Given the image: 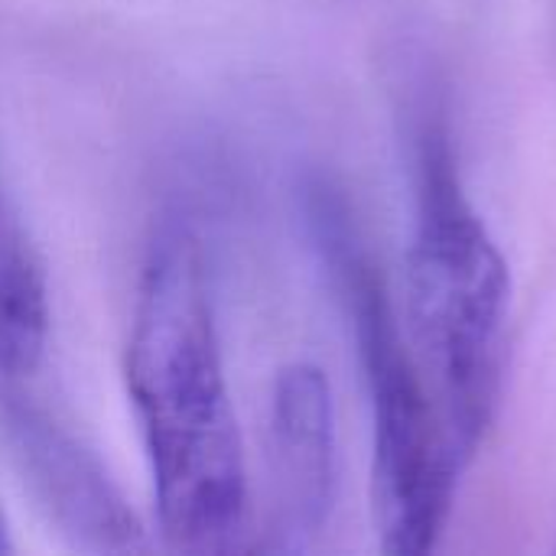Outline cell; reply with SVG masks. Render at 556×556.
Returning a JSON list of instances; mask_svg holds the SVG:
<instances>
[{
	"label": "cell",
	"mask_w": 556,
	"mask_h": 556,
	"mask_svg": "<svg viewBox=\"0 0 556 556\" xmlns=\"http://www.w3.org/2000/svg\"><path fill=\"white\" fill-rule=\"evenodd\" d=\"M16 430L23 433L26 459L33 463L36 482L46 489L49 502L68 518L72 531L94 538L101 547H134L140 528L124 502L108 485L104 472L91 463L88 453L75 446L72 437L59 433L46 417H20Z\"/></svg>",
	"instance_id": "5b68a950"
},
{
	"label": "cell",
	"mask_w": 556,
	"mask_h": 556,
	"mask_svg": "<svg viewBox=\"0 0 556 556\" xmlns=\"http://www.w3.org/2000/svg\"><path fill=\"white\" fill-rule=\"evenodd\" d=\"M127 391L143 433L156 521L176 551H228L248 515V469L199 241L163 235L140 277Z\"/></svg>",
	"instance_id": "6da1fadb"
},
{
	"label": "cell",
	"mask_w": 556,
	"mask_h": 556,
	"mask_svg": "<svg viewBox=\"0 0 556 556\" xmlns=\"http://www.w3.org/2000/svg\"><path fill=\"white\" fill-rule=\"evenodd\" d=\"M49 287L23 235L0 215V371L29 378L49 342Z\"/></svg>",
	"instance_id": "8992f818"
},
{
	"label": "cell",
	"mask_w": 556,
	"mask_h": 556,
	"mask_svg": "<svg viewBox=\"0 0 556 556\" xmlns=\"http://www.w3.org/2000/svg\"><path fill=\"white\" fill-rule=\"evenodd\" d=\"M316 241L349 306L375 424V521L388 556L430 554L450 521L466 463L456 456L410 342L401 336L381 270L362 248L336 189H313Z\"/></svg>",
	"instance_id": "3957f363"
},
{
	"label": "cell",
	"mask_w": 556,
	"mask_h": 556,
	"mask_svg": "<svg viewBox=\"0 0 556 556\" xmlns=\"http://www.w3.org/2000/svg\"><path fill=\"white\" fill-rule=\"evenodd\" d=\"M508 303V261L466 195L450 130L440 117H424L407 251V342L466 466L495 417Z\"/></svg>",
	"instance_id": "7a4b0ae2"
},
{
	"label": "cell",
	"mask_w": 556,
	"mask_h": 556,
	"mask_svg": "<svg viewBox=\"0 0 556 556\" xmlns=\"http://www.w3.org/2000/svg\"><path fill=\"white\" fill-rule=\"evenodd\" d=\"M13 551V541H10V528H7V518L0 511V554H10Z\"/></svg>",
	"instance_id": "52a82bcc"
},
{
	"label": "cell",
	"mask_w": 556,
	"mask_h": 556,
	"mask_svg": "<svg viewBox=\"0 0 556 556\" xmlns=\"http://www.w3.org/2000/svg\"><path fill=\"white\" fill-rule=\"evenodd\" d=\"M274 534L296 551L319 534L336 489V420L329 381L316 365L296 362L277 375L270 404Z\"/></svg>",
	"instance_id": "277c9868"
}]
</instances>
